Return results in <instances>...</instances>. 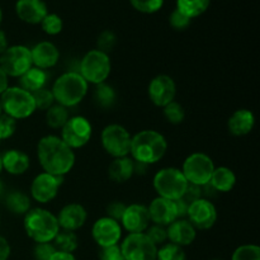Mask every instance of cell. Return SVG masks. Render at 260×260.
Segmentation results:
<instances>
[{
    "instance_id": "7a4b0ae2",
    "label": "cell",
    "mask_w": 260,
    "mask_h": 260,
    "mask_svg": "<svg viewBox=\"0 0 260 260\" xmlns=\"http://www.w3.org/2000/svg\"><path fill=\"white\" fill-rule=\"evenodd\" d=\"M167 149V140L161 134L152 129H146L132 137L129 152L135 161L150 165L162 159Z\"/></svg>"
},
{
    "instance_id": "7402d4cb",
    "label": "cell",
    "mask_w": 260,
    "mask_h": 260,
    "mask_svg": "<svg viewBox=\"0 0 260 260\" xmlns=\"http://www.w3.org/2000/svg\"><path fill=\"white\" fill-rule=\"evenodd\" d=\"M167 235L168 239L175 245H190L196 239V229L189 221L178 218L168 226Z\"/></svg>"
},
{
    "instance_id": "9a60e30c",
    "label": "cell",
    "mask_w": 260,
    "mask_h": 260,
    "mask_svg": "<svg viewBox=\"0 0 260 260\" xmlns=\"http://www.w3.org/2000/svg\"><path fill=\"white\" fill-rule=\"evenodd\" d=\"M91 235L94 241L101 248L117 245L122 235V229L119 222L109 217H102L96 221L91 229Z\"/></svg>"
},
{
    "instance_id": "3957f363",
    "label": "cell",
    "mask_w": 260,
    "mask_h": 260,
    "mask_svg": "<svg viewBox=\"0 0 260 260\" xmlns=\"http://www.w3.org/2000/svg\"><path fill=\"white\" fill-rule=\"evenodd\" d=\"M24 229L36 243H51L60 231L57 217L43 208H33L25 213Z\"/></svg>"
},
{
    "instance_id": "816d5d0a",
    "label": "cell",
    "mask_w": 260,
    "mask_h": 260,
    "mask_svg": "<svg viewBox=\"0 0 260 260\" xmlns=\"http://www.w3.org/2000/svg\"><path fill=\"white\" fill-rule=\"evenodd\" d=\"M8 88H9V86H8V76L7 74L2 70V68H0V95H2Z\"/></svg>"
},
{
    "instance_id": "5bb4252c",
    "label": "cell",
    "mask_w": 260,
    "mask_h": 260,
    "mask_svg": "<svg viewBox=\"0 0 260 260\" xmlns=\"http://www.w3.org/2000/svg\"><path fill=\"white\" fill-rule=\"evenodd\" d=\"M62 179L63 177H57L48 173L37 175L30 185L32 197L40 203H48L57 196Z\"/></svg>"
},
{
    "instance_id": "11a10c76",
    "label": "cell",
    "mask_w": 260,
    "mask_h": 260,
    "mask_svg": "<svg viewBox=\"0 0 260 260\" xmlns=\"http://www.w3.org/2000/svg\"><path fill=\"white\" fill-rule=\"evenodd\" d=\"M3 170V165H2V156H0V173H2Z\"/></svg>"
},
{
    "instance_id": "7dc6e473",
    "label": "cell",
    "mask_w": 260,
    "mask_h": 260,
    "mask_svg": "<svg viewBox=\"0 0 260 260\" xmlns=\"http://www.w3.org/2000/svg\"><path fill=\"white\" fill-rule=\"evenodd\" d=\"M10 255L9 243L0 236V260H7Z\"/></svg>"
},
{
    "instance_id": "d6a6232c",
    "label": "cell",
    "mask_w": 260,
    "mask_h": 260,
    "mask_svg": "<svg viewBox=\"0 0 260 260\" xmlns=\"http://www.w3.org/2000/svg\"><path fill=\"white\" fill-rule=\"evenodd\" d=\"M156 260H185V253L182 246L169 243L157 250Z\"/></svg>"
},
{
    "instance_id": "8992f818",
    "label": "cell",
    "mask_w": 260,
    "mask_h": 260,
    "mask_svg": "<svg viewBox=\"0 0 260 260\" xmlns=\"http://www.w3.org/2000/svg\"><path fill=\"white\" fill-rule=\"evenodd\" d=\"M187 179L183 175L182 170L177 168H165L161 169L154 177V188L159 197L167 200L177 201L182 198L185 188H187Z\"/></svg>"
},
{
    "instance_id": "d590c367",
    "label": "cell",
    "mask_w": 260,
    "mask_h": 260,
    "mask_svg": "<svg viewBox=\"0 0 260 260\" xmlns=\"http://www.w3.org/2000/svg\"><path fill=\"white\" fill-rule=\"evenodd\" d=\"M41 25H42L43 32H46L47 35L55 36L62 30L63 23L62 19L57 14H47L41 22Z\"/></svg>"
},
{
    "instance_id": "7bdbcfd3",
    "label": "cell",
    "mask_w": 260,
    "mask_h": 260,
    "mask_svg": "<svg viewBox=\"0 0 260 260\" xmlns=\"http://www.w3.org/2000/svg\"><path fill=\"white\" fill-rule=\"evenodd\" d=\"M201 197H202V190H201L200 185L188 183L187 188H185L184 193H183V196H182V200L184 201L187 205L190 206L193 202L201 200Z\"/></svg>"
},
{
    "instance_id": "836d02e7",
    "label": "cell",
    "mask_w": 260,
    "mask_h": 260,
    "mask_svg": "<svg viewBox=\"0 0 260 260\" xmlns=\"http://www.w3.org/2000/svg\"><path fill=\"white\" fill-rule=\"evenodd\" d=\"M164 116L167 118L168 122L173 124H179L184 121L185 112L184 108L180 106L179 103L173 101L172 103H169L168 106L164 107Z\"/></svg>"
},
{
    "instance_id": "681fc988",
    "label": "cell",
    "mask_w": 260,
    "mask_h": 260,
    "mask_svg": "<svg viewBox=\"0 0 260 260\" xmlns=\"http://www.w3.org/2000/svg\"><path fill=\"white\" fill-rule=\"evenodd\" d=\"M50 260H76L75 256L71 253H62V251H56Z\"/></svg>"
},
{
    "instance_id": "f6af8a7d",
    "label": "cell",
    "mask_w": 260,
    "mask_h": 260,
    "mask_svg": "<svg viewBox=\"0 0 260 260\" xmlns=\"http://www.w3.org/2000/svg\"><path fill=\"white\" fill-rule=\"evenodd\" d=\"M99 256H101V260H124L123 254L118 245L102 248Z\"/></svg>"
},
{
    "instance_id": "e0dca14e",
    "label": "cell",
    "mask_w": 260,
    "mask_h": 260,
    "mask_svg": "<svg viewBox=\"0 0 260 260\" xmlns=\"http://www.w3.org/2000/svg\"><path fill=\"white\" fill-rule=\"evenodd\" d=\"M150 221L149 208L142 205H131L124 210L121 222L128 233L141 234L147 230Z\"/></svg>"
},
{
    "instance_id": "4316f807",
    "label": "cell",
    "mask_w": 260,
    "mask_h": 260,
    "mask_svg": "<svg viewBox=\"0 0 260 260\" xmlns=\"http://www.w3.org/2000/svg\"><path fill=\"white\" fill-rule=\"evenodd\" d=\"M46 81H47V74L45 73V70L32 66L24 75L20 76V88L32 94L45 88Z\"/></svg>"
},
{
    "instance_id": "f1b7e54d",
    "label": "cell",
    "mask_w": 260,
    "mask_h": 260,
    "mask_svg": "<svg viewBox=\"0 0 260 260\" xmlns=\"http://www.w3.org/2000/svg\"><path fill=\"white\" fill-rule=\"evenodd\" d=\"M7 208L14 215H24L30 210V200L22 192H12L5 201Z\"/></svg>"
},
{
    "instance_id": "6f0895ef",
    "label": "cell",
    "mask_w": 260,
    "mask_h": 260,
    "mask_svg": "<svg viewBox=\"0 0 260 260\" xmlns=\"http://www.w3.org/2000/svg\"><path fill=\"white\" fill-rule=\"evenodd\" d=\"M0 114H2V104H0Z\"/></svg>"
},
{
    "instance_id": "83f0119b",
    "label": "cell",
    "mask_w": 260,
    "mask_h": 260,
    "mask_svg": "<svg viewBox=\"0 0 260 260\" xmlns=\"http://www.w3.org/2000/svg\"><path fill=\"white\" fill-rule=\"evenodd\" d=\"M211 0H177V9L189 19L200 17L210 7Z\"/></svg>"
},
{
    "instance_id": "52a82bcc",
    "label": "cell",
    "mask_w": 260,
    "mask_h": 260,
    "mask_svg": "<svg viewBox=\"0 0 260 260\" xmlns=\"http://www.w3.org/2000/svg\"><path fill=\"white\" fill-rule=\"evenodd\" d=\"M80 74L86 83L95 85L104 83L111 74V60L107 53L93 50L86 53L80 62Z\"/></svg>"
},
{
    "instance_id": "bcb514c9",
    "label": "cell",
    "mask_w": 260,
    "mask_h": 260,
    "mask_svg": "<svg viewBox=\"0 0 260 260\" xmlns=\"http://www.w3.org/2000/svg\"><path fill=\"white\" fill-rule=\"evenodd\" d=\"M126 207L127 206L123 205L122 202L109 203L108 207H107V213H108V217L118 222V221L122 220V216H123Z\"/></svg>"
},
{
    "instance_id": "8fae6325",
    "label": "cell",
    "mask_w": 260,
    "mask_h": 260,
    "mask_svg": "<svg viewBox=\"0 0 260 260\" xmlns=\"http://www.w3.org/2000/svg\"><path fill=\"white\" fill-rule=\"evenodd\" d=\"M119 248L124 260H156L157 246L144 233L129 234Z\"/></svg>"
},
{
    "instance_id": "f546056e",
    "label": "cell",
    "mask_w": 260,
    "mask_h": 260,
    "mask_svg": "<svg viewBox=\"0 0 260 260\" xmlns=\"http://www.w3.org/2000/svg\"><path fill=\"white\" fill-rule=\"evenodd\" d=\"M52 241L56 250L62 251V253L73 254V251H75L78 248V236L74 234V231H58V234Z\"/></svg>"
},
{
    "instance_id": "9f6ffc18",
    "label": "cell",
    "mask_w": 260,
    "mask_h": 260,
    "mask_svg": "<svg viewBox=\"0 0 260 260\" xmlns=\"http://www.w3.org/2000/svg\"><path fill=\"white\" fill-rule=\"evenodd\" d=\"M2 19H3V13H2V9H0V23H2Z\"/></svg>"
},
{
    "instance_id": "44dd1931",
    "label": "cell",
    "mask_w": 260,
    "mask_h": 260,
    "mask_svg": "<svg viewBox=\"0 0 260 260\" xmlns=\"http://www.w3.org/2000/svg\"><path fill=\"white\" fill-rule=\"evenodd\" d=\"M30 55H32L33 66L41 69V70L53 68L60 57L57 47L47 41L36 45L33 50H30Z\"/></svg>"
},
{
    "instance_id": "5b68a950",
    "label": "cell",
    "mask_w": 260,
    "mask_h": 260,
    "mask_svg": "<svg viewBox=\"0 0 260 260\" xmlns=\"http://www.w3.org/2000/svg\"><path fill=\"white\" fill-rule=\"evenodd\" d=\"M0 104H2V111L14 119L27 118L36 111L32 94L25 91L20 86L8 88L2 94Z\"/></svg>"
},
{
    "instance_id": "484cf974",
    "label": "cell",
    "mask_w": 260,
    "mask_h": 260,
    "mask_svg": "<svg viewBox=\"0 0 260 260\" xmlns=\"http://www.w3.org/2000/svg\"><path fill=\"white\" fill-rule=\"evenodd\" d=\"M236 183V177L231 169L226 167L215 168L211 177L210 184L217 192H230Z\"/></svg>"
},
{
    "instance_id": "b9f144b4",
    "label": "cell",
    "mask_w": 260,
    "mask_h": 260,
    "mask_svg": "<svg viewBox=\"0 0 260 260\" xmlns=\"http://www.w3.org/2000/svg\"><path fill=\"white\" fill-rule=\"evenodd\" d=\"M56 251L57 250L51 243H37L33 249V255L36 260H50Z\"/></svg>"
},
{
    "instance_id": "f35d334b",
    "label": "cell",
    "mask_w": 260,
    "mask_h": 260,
    "mask_svg": "<svg viewBox=\"0 0 260 260\" xmlns=\"http://www.w3.org/2000/svg\"><path fill=\"white\" fill-rule=\"evenodd\" d=\"M17 122L8 114H0V140L9 139L14 135Z\"/></svg>"
},
{
    "instance_id": "ee69618b",
    "label": "cell",
    "mask_w": 260,
    "mask_h": 260,
    "mask_svg": "<svg viewBox=\"0 0 260 260\" xmlns=\"http://www.w3.org/2000/svg\"><path fill=\"white\" fill-rule=\"evenodd\" d=\"M190 20L192 19H189L187 15H184L178 9L173 10V13L170 14V24L175 29H185L190 24Z\"/></svg>"
},
{
    "instance_id": "ffe728a7",
    "label": "cell",
    "mask_w": 260,
    "mask_h": 260,
    "mask_svg": "<svg viewBox=\"0 0 260 260\" xmlns=\"http://www.w3.org/2000/svg\"><path fill=\"white\" fill-rule=\"evenodd\" d=\"M86 217H88V213L83 206L78 203H71V205L65 206L58 213V226L63 230L75 231L85 223Z\"/></svg>"
},
{
    "instance_id": "d4e9b609",
    "label": "cell",
    "mask_w": 260,
    "mask_h": 260,
    "mask_svg": "<svg viewBox=\"0 0 260 260\" xmlns=\"http://www.w3.org/2000/svg\"><path fill=\"white\" fill-rule=\"evenodd\" d=\"M108 174L112 180L124 183L134 175V160L129 157H116L108 167Z\"/></svg>"
},
{
    "instance_id": "74e56055",
    "label": "cell",
    "mask_w": 260,
    "mask_h": 260,
    "mask_svg": "<svg viewBox=\"0 0 260 260\" xmlns=\"http://www.w3.org/2000/svg\"><path fill=\"white\" fill-rule=\"evenodd\" d=\"M129 2L135 9L146 14L157 12L164 4V0H129Z\"/></svg>"
},
{
    "instance_id": "f5cc1de1",
    "label": "cell",
    "mask_w": 260,
    "mask_h": 260,
    "mask_svg": "<svg viewBox=\"0 0 260 260\" xmlns=\"http://www.w3.org/2000/svg\"><path fill=\"white\" fill-rule=\"evenodd\" d=\"M8 47H9V46H8L7 36H5V33L0 29V55H2V53H4L5 50H7Z\"/></svg>"
},
{
    "instance_id": "db71d44e",
    "label": "cell",
    "mask_w": 260,
    "mask_h": 260,
    "mask_svg": "<svg viewBox=\"0 0 260 260\" xmlns=\"http://www.w3.org/2000/svg\"><path fill=\"white\" fill-rule=\"evenodd\" d=\"M2 193H3V183L0 182V196H2Z\"/></svg>"
},
{
    "instance_id": "9c48e42d",
    "label": "cell",
    "mask_w": 260,
    "mask_h": 260,
    "mask_svg": "<svg viewBox=\"0 0 260 260\" xmlns=\"http://www.w3.org/2000/svg\"><path fill=\"white\" fill-rule=\"evenodd\" d=\"M33 66L29 48L24 46H12L0 55V68L7 76L20 78Z\"/></svg>"
},
{
    "instance_id": "4fadbf2b",
    "label": "cell",
    "mask_w": 260,
    "mask_h": 260,
    "mask_svg": "<svg viewBox=\"0 0 260 260\" xmlns=\"http://www.w3.org/2000/svg\"><path fill=\"white\" fill-rule=\"evenodd\" d=\"M187 216L189 217V222L192 223L196 230H208L215 225L217 220V211L212 202L208 200L201 198L196 201L188 208Z\"/></svg>"
},
{
    "instance_id": "60d3db41",
    "label": "cell",
    "mask_w": 260,
    "mask_h": 260,
    "mask_svg": "<svg viewBox=\"0 0 260 260\" xmlns=\"http://www.w3.org/2000/svg\"><path fill=\"white\" fill-rule=\"evenodd\" d=\"M145 235L149 238V240L154 244L155 246L162 245L165 243V240L168 239L167 230L164 229V226L154 225L151 228H147V233Z\"/></svg>"
},
{
    "instance_id": "603a6c76",
    "label": "cell",
    "mask_w": 260,
    "mask_h": 260,
    "mask_svg": "<svg viewBox=\"0 0 260 260\" xmlns=\"http://www.w3.org/2000/svg\"><path fill=\"white\" fill-rule=\"evenodd\" d=\"M254 123H255V118L250 111L239 109L230 117L228 127L230 134H233L234 136H245V135L250 134Z\"/></svg>"
},
{
    "instance_id": "4dcf8cb0",
    "label": "cell",
    "mask_w": 260,
    "mask_h": 260,
    "mask_svg": "<svg viewBox=\"0 0 260 260\" xmlns=\"http://www.w3.org/2000/svg\"><path fill=\"white\" fill-rule=\"evenodd\" d=\"M69 119V112L66 107L61 106V104H56V106L50 107L47 109V114H46V122L51 128H62L63 124L68 122Z\"/></svg>"
},
{
    "instance_id": "1f68e13d",
    "label": "cell",
    "mask_w": 260,
    "mask_h": 260,
    "mask_svg": "<svg viewBox=\"0 0 260 260\" xmlns=\"http://www.w3.org/2000/svg\"><path fill=\"white\" fill-rule=\"evenodd\" d=\"M94 101L102 108H109L116 101V91L108 84H98L94 90Z\"/></svg>"
},
{
    "instance_id": "8d00e7d4",
    "label": "cell",
    "mask_w": 260,
    "mask_h": 260,
    "mask_svg": "<svg viewBox=\"0 0 260 260\" xmlns=\"http://www.w3.org/2000/svg\"><path fill=\"white\" fill-rule=\"evenodd\" d=\"M233 260H260V249L256 245L239 246L233 254Z\"/></svg>"
},
{
    "instance_id": "ac0fdd59",
    "label": "cell",
    "mask_w": 260,
    "mask_h": 260,
    "mask_svg": "<svg viewBox=\"0 0 260 260\" xmlns=\"http://www.w3.org/2000/svg\"><path fill=\"white\" fill-rule=\"evenodd\" d=\"M150 220L159 226H169L170 223L178 220L177 206L175 201L157 197L151 202L149 207Z\"/></svg>"
},
{
    "instance_id": "680465c9",
    "label": "cell",
    "mask_w": 260,
    "mask_h": 260,
    "mask_svg": "<svg viewBox=\"0 0 260 260\" xmlns=\"http://www.w3.org/2000/svg\"><path fill=\"white\" fill-rule=\"evenodd\" d=\"M213 260H218V259H213Z\"/></svg>"
},
{
    "instance_id": "cb8c5ba5",
    "label": "cell",
    "mask_w": 260,
    "mask_h": 260,
    "mask_svg": "<svg viewBox=\"0 0 260 260\" xmlns=\"http://www.w3.org/2000/svg\"><path fill=\"white\" fill-rule=\"evenodd\" d=\"M2 165L9 174L20 175L29 168V157L20 150H9L2 156Z\"/></svg>"
},
{
    "instance_id": "f907efd6",
    "label": "cell",
    "mask_w": 260,
    "mask_h": 260,
    "mask_svg": "<svg viewBox=\"0 0 260 260\" xmlns=\"http://www.w3.org/2000/svg\"><path fill=\"white\" fill-rule=\"evenodd\" d=\"M147 167H149L147 164H144V162H140V161H135L134 160V174L135 173H136V174H140V175L145 174L147 170Z\"/></svg>"
},
{
    "instance_id": "30bf717a",
    "label": "cell",
    "mask_w": 260,
    "mask_h": 260,
    "mask_svg": "<svg viewBox=\"0 0 260 260\" xmlns=\"http://www.w3.org/2000/svg\"><path fill=\"white\" fill-rule=\"evenodd\" d=\"M131 135L124 127L119 124H109L102 132V145L103 149L111 156L124 157L131 150Z\"/></svg>"
},
{
    "instance_id": "277c9868",
    "label": "cell",
    "mask_w": 260,
    "mask_h": 260,
    "mask_svg": "<svg viewBox=\"0 0 260 260\" xmlns=\"http://www.w3.org/2000/svg\"><path fill=\"white\" fill-rule=\"evenodd\" d=\"M88 90V83L76 71H70L61 75L55 81L52 94L55 101L63 107H74L80 103Z\"/></svg>"
},
{
    "instance_id": "d6986e66",
    "label": "cell",
    "mask_w": 260,
    "mask_h": 260,
    "mask_svg": "<svg viewBox=\"0 0 260 260\" xmlns=\"http://www.w3.org/2000/svg\"><path fill=\"white\" fill-rule=\"evenodd\" d=\"M15 12L19 19L29 24L41 23L48 14L47 7L43 0H18L15 4Z\"/></svg>"
},
{
    "instance_id": "ab89813d",
    "label": "cell",
    "mask_w": 260,
    "mask_h": 260,
    "mask_svg": "<svg viewBox=\"0 0 260 260\" xmlns=\"http://www.w3.org/2000/svg\"><path fill=\"white\" fill-rule=\"evenodd\" d=\"M116 36H114V33L111 32V30H104V32H102L101 35H99L98 40H96L98 50L107 53V55H108L109 51L113 50V47L116 46Z\"/></svg>"
},
{
    "instance_id": "7c38bea8",
    "label": "cell",
    "mask_w": 260,
    "mask_h": 260,
    "mask_svg": "<svg viewBox=\"0 0 260 260\" xmlns=\"http://www.w3.org/2000/svg\"><path fill=\"white\" fill-rule=\"evenodd\" d=\"M60 139L70 149H80L85 146L91 137V124L84 117H73L69 118L63 124Z\"/></svg>"
},
{
    "instance_id": "2e32d148",
    "label": "cell",
    "mask_w": 260,
    "mask_h": 260,
    "mask_svg": "<svg viewBox=\"0 0 260 260\" xmlns=\"http://www.w3.org/2000/svg\"><path fill=\"white\" fill-rule=\"evenodd\" d=\"M175 93H177V88H175L174 80L168 75L156 76L152 79L149 85L150 99L155 106L161 107V108L174 101Z\"/></svg>"
},
{
    "instance_id": "6da1fadb",
    "label": "cell",
    "mask_w": 260,
    "mask_h": 260,
    "mask_svg": "<svg viewBox=\"0 0 260 260\" xmlns=\"http://www.w3.org/2000/svg\"><path fill=\"white\" fill-rule=\"evenodd\" d=\"M38 160L45 173L63 177L73 169L75 155L60 137L45 136L37 146Z\"/></svg>"
},
{
    "instance_id": "ba28073f",
    "label": "cell",
    "mask_w": 260,
    "mask_h": 260,
    "mask_svg": "<svg viewBox=\"0 0 260 260\" xmlns=\"http://www.w3.org/2000/svg\"><path fill=\"white\" fill-rule=\"evenodd\" d=\"M213 170L215 165L212 159L202 152H196L185 159L182 173L188 183L202 187L210 182Z\"/></svg>"
},
{
    "instance_id": "c3c4849f",
    "label": "cell",
    "mask_w": 260,
    "mask_h": 260,
    "mask_svg": "<svg viewBox=\"0 0 260 260\" xmlns=\"http://www.w3.org/2000/svg\"><path fill=\"white\" fill-rule=\"evenodd\" d=\"M175 206H177L178 218H180V217H184V216L187 215V212H188V208H189V205H187V203H185L184 201L182 200V198H179V200H177V201H175Z\"/></svg>"
},
{
    "instance_id": "e575fe53",
    "label": "cell",
    "mask_w": 260,
    "mask_h": 260,
    "mask_svg": "<svg viewBox=\"0 0 260 260\" xmlns=\"http://www.w3.org/2000/svg\"><path fill=\"white\" fill-rule=\"evenodd\" d=\"M32 96L33 101H35L36 108L41 109V111H45V109H48L50 107H52L53 102H55L52 91L46 88H42L40 90L32 93Z\"/></svg>"
}]
</instances>
